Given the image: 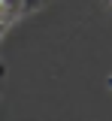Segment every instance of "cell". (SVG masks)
I'll use <instances>...</instances> for the list:
<instances>
[{"instance_id": "3957f363", "label": "cell", "mask_w": 112, "mask_h": 121, "mask_svg": "<svg viewBox=\"0 0 112 121\" xmlns=\"http://www.w3.org/2000/svg\"><path fill=\"white\" fill-rule=\"evenodd\" d=\"M109 3H112V0H109Z\"/></svg>"}, {"instance_id": "7a4b0ae2", "label": "cell", "mask_w": 112, "mask_h": 121, "mask_svg": "<svg viewBox=\"0 0 112 121\" xmlns=\"http://www.w3.org/2000/svg\"><path fill=\"white\" fill-rule=\"evenodd\" d=\"M3 76H6V67H3V60H0V88H3Z\"/></svg>"}, {"instance_id": "6da1fadb", "label": "cell", "mask_w": 112, "mask_h": 121, "mask_svg": "<svg viewBox=\"0 0 112 121\" xmlns=\"http://www.w3.org/2000/svg\"><path fill=\"white\" fill-rule=\"evenodd\" d=\"M33 9H36L33 0H0V39L12 30V24H15L18 18H24Z\"/></svg>"}]
</instances>
